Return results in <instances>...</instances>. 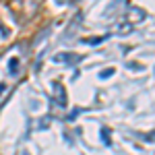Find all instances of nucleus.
Masks as SVG:
<instances>
[{
	"label": "nucleus",
	"mask_w": 155,
	"mask_h": 155,
	"mask_svg": "<svg viewBox=\"0 0 155 155\" xmlns=\"http://www.w3.org/2000/svg\"><path fill=\"white\" fill-rule=\"evenodd\" d=\"M21 155H29V153H27V151H23V153H21Z\"/></svg>",
	"instance_id": "nucleus-8"
},
{
	"label": "nucleus",
	"mask_w": 155,
	"mask_h": 155,
	"mask_svg": "<svg viewBox=\"0 0 155 155\" xmlns=\"http://www.w3.org/2000/svg\"><path fill=\"white\" fill-rule=\"evenodd\" d=\"M143 139H145V141H149V143H155V132H149V134H145Z\"/></svg>",
	"instance_id": "nucleus-6"
},
{
	"label": "nucleus",
	"mask_w": 155,
	"mask_h": 155,
	"mask_svg": "<svg viewBox=\"0 0 155 155\" xmlns=\"http://www.w3.org/2000/svg\"><path fill=\"white\" fill-rule=\"evenodd\" d=\"M114 74V68H107V71H104V72H99V79H110Z\"/></svg>",
	"instance_id": "nucleus-5"
},
{
	"label": "nucleus",
	"mask_w": 155,
	"mask_h": 155,
	"mask_svg": "<svg viewBox=\"0 0 155 155\" xmlns=\"http://www.w3.org/2000/svg\"><path fill=\"white\" fill-rule=\"evenodd\" d=\"M52 91L56 93V97H58V106H66V93H64V87L60 83H52Z\"/></svg>",
	"instance_id": "nucleus-1"
},
{
	"label": "nucleus",
	"mask_w": 155,
	"mask_h": 155,
	"mask_svg": "<svg viewBox=\"0 0 155 155\" xmlns=\"http://www.w3.org/2000/svg\"><path fill=\"white\" fill-rule=\"evenodd\" d=\"M8 72H11V74H19V58L8 60Z\"/></svg>",
	"instance_id": "nucleus-3"
},
{
	"label": "nucleus",
	"mask_w": 155,
	"mask_h": 155,
	"mask_svg": "<svg viewBox=\"0 0 155 155\" xmlns=\"http://www.w3.org/2000/svg\"><path fill=\"white\" fill-rule=\"evenodd\" d=\"M54 62H66V64H77V62H81V56H72V54H58V56H54Z\"/></svg>",
	"instance_id": "nucleus-2"
},
{
	"label": "nucleus",
	"mask_w": 155,
	"mask_h": 155,
	"mask_svg": "<svg viewBox=\"0 0 155 155\" xmlns=\"http://www.w3.org/2000/svg\"><path fill=\"white\" fill-rule=\"evenodd\" d=\"M101 141H104V145H106V147H110V145H112V141H110V130H107V128H104V130H101Z\"/></svg>",
	"instance_id": "nucleus-4"
},
{
	"label": "nucleus",
	"mask_w": 155,
	"mask_h": 155,
	"mask_svg": "<svg viewBox=\"0 0 155 155\" xmlns=\"http://www.w3.org/2000/svg\"><path fill=\"white\" fill-rule=\"evenodd\" d=\"M4 89H6V87H4V85H0V93H2V91H4Z\"/></svg>",
	"instance_id": "nucleus-7"
}]
</instances>
